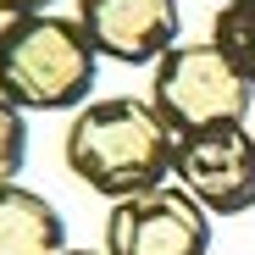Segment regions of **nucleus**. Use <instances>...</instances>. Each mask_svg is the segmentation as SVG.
I'll return each instance as SVG.
<instances>
[{
	"label": "nucleus",
	"mask_w": 255,
	"mask_h": 255,
	"mask_svg": "<svg viewBox=\"0 0 255 255\" xmlns=\"http://www.w3.org/2000/svg\"><path fill=\"white\" fill-rule=\"evenodd\" d=\"M150 106L183 139V133H200V128L244 122L255 106V83L211 39H178L150 72Z\"/></svg>",
	"instance_id": "3"
},
{
	"label": "nucleus",
	"mask_w": 255,
	"mask_h": 255,
	"mask_svg": "<svg viewBox=\"0 0 255 255\" xmlns=\"http://www.w3.org/2000/svg\"><path fill=\"white\" fill-rule=\"evenodd\" d=\"M106 255H211V211L178 183L111 200L106 211Z\"/></svg>",
	"instance_id": "5"
},
{
	"label": "nucleus",
	"mask_w": 255,
	"mask_h": 255,
	"mask_svg": "<svg viewBox=\"0 0 255 255\" xmlns=\"http://www.w3.org/2000/svg\"><path fill=\"white\" fill-rule=\"evenodd\" d=\"M211 45L255 83V0H222L211 17Z\"/></svg>",
	"instance_id": "8"
},
{
	"label": "nucleus",
	"mask_w": 255,
	"mask_h": 255,
	"mask_svg": "<svg viewBox=\"0 0 255 255\" xmlns=\"http://www.w3.org/2000/svg\"><path fill=\"white\" fill-rule=\"evenodd\" d=\"M78 28L89 33L100 61L155 67L178 45V0H78Z\"/></svg>",
	"instance_id": "6"
},
{
	"label": "nucleus",
	"mask_w": 255,
	"mask_h": 255,
	"mask_svg": "<svg viewBox=\"0 0 255 255\" xmlns=\"http://www.w3.org/2000/svg\"><path fill=\"white\" fill-rule=\"evenodd\" d=\"M172 144L178 133L161 122V111L144 95H100L78 106V117L67 122L61 161L83 189L128 200L172 178Z\"/></svg>",
	"instance_id": "1"
},
{
	"label": "nucleus",
	"mask_w": 255,
	"mask_h": 255,
	"mask_svg": "<svg viewBox=\"0 0 255 255\" xmlns=\"http://www.w3.org/2000/svg\"><path fill=\"white\" fill-rule=\"evenodd\" d=\"M56 0H0V17H33V11H50Z\"/></svg>",
	"instance_id": "10"
},
{
	"label": "nucleus",
	"mask_w": 255,
	"mask_h": 255,
	"mask_svg": "<svg viewBox=\"0 0 255 255\" xmlns=\"http://www.w3.org/2000/svg\"><path fill=\"white\" fill-rule=\"evenodd\" d=\"M22 155H28V117H22L11 100H0V189L17 183Z\"/></svg>",
	"instance_id": "9"
},
{
	"label": "nucleus",
	"mask_w": 255,
	"mask_h": 255,
	"mask_svg": "<svg viewBox=\"0 0 255 255\" xmlns=\"http://www.w3.org/2000/svg\"><path fill=\"white\" fill-rule=\"evenodd\" d=\"M0 255H67V222L39 189H0Z\"/></svg>",
	"instance_id": "7"
},
{
	"label": "nucleus",
	"mask_w": 255,
	"mask_h": 255,
	"mask_svg": "<svg viewBox=\"0 0 255 255\" xmlns=\"http://www.w3.org/2000/svg\"><path fill=\"white\" fill-rule=\"evenodd\" d=\"M67 255H106V250H67Z\"/></svg>",
	"instance_id": "11"
},
{
	"label": "nucleus",
	"mask_w": 255,
	"mask_h": 255,
	"mask_svg": "<svg viewBox=\"0 0 255 255\" xmlns=\"http://www.w3.org/2000/svg\"><path fill=\"white\" fill-rule=\"evenodd\" d=\"M172 183L200 200L211 217L255 211V128H200L172 144Z\"/></svg>",
	"instance_id": "4"
},
{
	"label": "nucleus",
	"mask_w": 255,
	"mask_h": 255,
	"mask_svg": "<svg viewBox=\"0 0 255 255\" xmlns=\"http://www.w3.org/2000/svg\"><path fill=\"white\" fill-rule=\"evenodd\" d=\"M250 117H255V111H250Z\"/></svg>",
	"instance_id": "13"
},
{
	"label": "nucleus",
	"mask_w": 255,
	"mask_h": 255,
	"mask_svg": "<svg viewBox=\"0 0 255 255\" xmlns=\"http://www.w3.org/2000/svg\"><path fill=\"white\" fill-rule=\"evenodd\" d=\"M100 56L78 17L33 11L0 22V100L17 111H78L95 95Z\"/></svg>",
	"instance_id": "2"
},
{
	"label": "nucleus",
	"mask_w": 255,
	"mask_h": 255,
	"mask_svg": "<svg viewBox=\"0 0 255 255\" xmlns=\"http://www.w3.org/2000/svg\"><path fill=\"white\" fill-rule=\"evenodd\" d=\"M217 6H222V0H217Z\"/></svg>",
	"instance_id": "12"
}]
</instances>
